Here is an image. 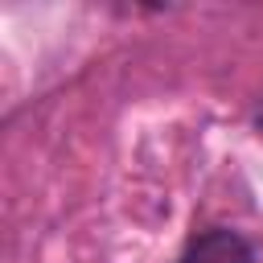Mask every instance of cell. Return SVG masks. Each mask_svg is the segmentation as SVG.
Instances as JSON below:
<instances>
[{
  "mask_svg": "<svg viewBox=\"0 0 263 263\" xmlns=\"http://www.w3.org/2000/svg\"><path fill=\"white\" fill-rule=\"evenodd\" d=\"M173 263H255V247L238 230L214 226V230L193 234Z\"/></svg>",
  "mask_w": 263,
  "mask_h": 263,
  "instance_id": "obj_1",
  "label": "cell"
}]
</instances>
